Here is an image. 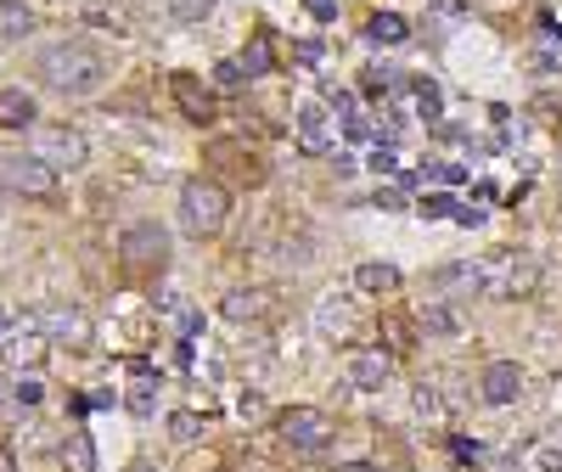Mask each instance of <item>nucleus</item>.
Instances as JSON below:
<instances>
[{"label": "nucleus", "mask_w": 562, "mask_h": 472, "mask_svg": "<svg viewBox=\"0 0 562 472\" xmlns=\"http://www.w3.org/2000/svg\"><path fill=\"white\" fill-rule=\"evenodd\" d=\"M34 74L57 90V97H97V90L108 85V57L97 52V45H85V40H52V45H40V57H34Z\"/></svg>", "instance_id": "f257e3e1"}, {"label": "nucleus", "mask_w": 562, "mask_h": 472, "mask_svg": "<svg viewBox=\"0 0 562 472\" xmlns=\"http://www.w3.org/2000/svg\"><path fill=\"white\" fill-rule=\"evenodd\" d=\"M231 220V198H225V186L209 180V175H192L180 186V231L186 236H198V243H209V236H220Z\"/></svg>", "instance_id": "f03ea898"}, {"label": "nucleus", "mask_w": 562, "mask_h": 472, "mask_svg": "<svg viewBox=\"0 0 562 472\" xmlns=\"http://www.w3.org/2000/svg\"><path fill=\"white\" fill-rule=\"evenodd\" d=\"M535 281H540V265L518 248H501L479 265V293L484 299H524V293H535Z\"/></svg>", "instance_id": "7ed1b4c3"}, {"label": "nucleus", "mask_w": 562, "mask_h": 472, "mask_svg": "<svg viewBox=\"0 0 562 472\" xmlns=\"http://www.w3.org/2000/svg\"><path fill=\"white\" fill-rule=\"evenodd\" d=\"M119 259L130 265V270H164L169 265V231L158 225V220H130L124 231H119Z\"/></svg>", "instance_id": "20e7f679"}, {"label": "nucleus", "mask_w": 562, "mask_h": 472, "mask_svg": "<svg viewBox=\"0 0 562 472\" xmlns=\"http://www.w3.org/2000/svg\"><path fill=\"white\" fill-rule=\"evenodd\" d=\"M276 434H281V445L288 450H299V456H310V450H326L333 445V416L326 411H315V405H293V411H281L276 416Z\"/></svg>", "instance_id": "39448f33"}, {"label": "nucleus", "mask_w": 562, "mask_h": 472, "mask_svg": "<svg viewBox=\"0 0 562 472\" xmlns=\"http://www.w3.org/2000/svg\"><path fill=\"white\" fill-rule=\"evenodd\" d=\"M0 192H12V198H57V169L40 164L34 153H7L0 158Z\"/></svg>", "instance_id": "423d86ee"}, {"label": "nucleus", "mask_w": 562, "mask_h": 472, "mask_svg": "<svg viewBox=\"0 0 562 472\" xmlns=\"http://www.w3.org/2000/svg\"><path fill=\"white\" fill-rule=\"evenodd\" d=\"M34 158L52 164L57 175H68V169H79L90 158V147H85L79 130H34Z\"/></svg>", "instance_id": "0eeeda50"}, {"label": "nucleus", "mask_w": 562, "mask_h": 472, "mask_svg": "<svg viewBox=\"0 0 562 472\" xmlns=\"http://www.w3.org/2000/svg\"><path fill=\"white\" fill-rule=\"evenodd\" d=\"M220 315L231 326H265L276 315V293L270 288H237V293H225L220 299Z\"/></svg>", "instance_id": "6e6552de"}, {"label": "nucleus", "mask_w": 562, "mask_h": 472, "mask_svg": "<svg viewBox=\"0 0 562 472\" xmlns=\"http://www.w3.org/2000/svg\"><path fill=\"white\" fill-rule=\"evenodd\" d=\"M479 394H484V405H512L524 394V371L512 360H490L484 377H479Z\"/></svg>", "instance_id": "1a4fd4ad"}, {"label": "nucleus", "mask_w": 562, "mask_h": 472, "mask_svg": "<svg viewBox=\"0 0 562 472\" xmlns=\"http://www.w3.org/2000/svg\"><path fill=\"white\" fill-rule=\"evenodd\" d=\"M315 333H321L326 344H338V338H349V333H355V310H349V293H326V299L315 304Z\"/></svg>", "instance_id": "9d476101"}, {"label": "nucleus", "mask_w": 562, "mask_h": 472, "mask_svg": "<svg viewBox=\"0 0 562 472\" xmlns=\"http://www.w3.org/2000/svg\"><path fill=\"white\" fill-rule=\"evenodd\" d=\"M40 333H45V338H57V344H68V349H85V344H90V321H85V310L63 304V310L45 315Z\"/></svg>", "instance_id": "9b49d317"}, {"label": "nucleus", "mask_w": 562, "mask_h": 472, "mask_svg": "<svg viewBox=\"0 0 562 472\" xmlns=\"http://www.w3.org/2000/svg\"><path fill=\"white\" fill-rule=\"evenodd\" d=\"M389 355L383 349H360V355H349V389H383L389 383Z\"/></svg>", "instance_id": "f8f14e48"}, {"label": "nucleus", "mask_w": 562, "mask_h": 472, "mask_svg": "<svg viewBox=\"0 0 562 472\" xmlns=\"http://www.w3.org/2000/svg\"><path fill=\"white\" fill-rule=\"evenodd\" d=\"M169 85H175V102L186 108V119H192V124H209V119H214V97H209L192 74H175Z\"/></svg>", "instance_id": "ddd939ff"}, {"label": "nucleus", "mask_w": 562, "mask_h": 472, "mask_svg": "<svg viewBox=\"0 0 562 472\" xmlns=\"http://www.w3.org/2000/svg\"><path fill=\"white\" fill-rule=\"evenodd\" d=\"M355 288H360V293H378V299L394 293V288H400V265H389V259H366V265L355 270Z\"/></svg>", "instance_id": "4468645a"}, {"label": "nucleus", "mask_w": 562, "mask_h": 472, "mask_svg": "<svg viewBox=\"0 0 562 472\" xmlns=\"http://www.w3.org/2000/svg\"><path fill=\"white\" fill-rule=\"evenodd\" d=\"M209 164H237V180H248V186H259L265 180V164L259 158H248L237 141H214L209 147Z\"/></svg>", "instance_id": "2eb2a0df"}, {"label": "nucleus", "mask_w": 562, "mask_h": 472, "mask_svg": "<svg viewBox=\"0 0 562 472\" xmlns=\"http://www.w3.org/2000/svg\"><path fill=\"white\" fill-rule=\"evenodd\" d=\"M34 119H40V108L29 90H0V130H29Z\"/></svg>", "instance_id": "dca6fc26"}, {"label": "nucleus", "mask_w": 562, "mask_h": 472, "mask_svg": "<svg viewBox=\"0 0 562 472\" xmlns=\"http://www.w3.org/2000/svg\"><path fill=\"white\" fill-rule=\"evenodd\" d=\"M40 29V12L23 0H0V40H29Z\"/></svg>", "instance_id": "f3484780"}, {"label": "nucleus", "mask_w": 562, "mask_h": 472, "mask_svg": "<svg viewBox=\"0 0 562 472\" xmlns=\"http://www.w3.org/2000/svg\"><path fill=\"white\" fill-rule=\"evenodd\" d=\"M45 333H18V338H7V366H18V371H34L40 360H45Z\"/></svg>", "instance_id": "a211bd4d"}, {"label": "nucleus", "mask_w": 562, "mask_h": 472, "mask_svg": "<svg viewBox=\"0 0 562 472\" xmlns=\"http://www.w3.org/2000/svg\"><path fill=\"white\" fill-rule=\"evenodd\" d=\"M434 293H479V265H445V270H434Z\"/></svg>", "instance_id": "6ab92c4d"}, {"label": "nucleus", "mask_w": 562, "mask_h": 472, "mask_svg": "<svg viewBox=\"0 0 562 472\" xmlns=\"http://www.w3.org/2000/svg\"><path fill=\"white\" fill-rule=\"evenodd\" d=\"M63 467H68V472H97V450H90V434H68Z\"/></svg>", "instance_id": "aec40b11"}, {"label": "nucleus", "mask_w": 562, "mask_h": 472, "mask_svg": "<svg viewBox=\"0 0 562 472\" xmlns=\"http://www.w3.org/2000/svg\"><path fill=\"white\" fill-rule=\"evenodd\" d=\"M405 34H411V23L400 12H378V18H371V40H378V45H405Z\"/></svg>", "instance_id": "412c9836"}, {"label": "nucleus", "mask_w": 562, "mask_h": 472, "mask_svg": "<svg viewBox=\"0 0 562 472\" xmlns=\"http://www.w3.org/2000/svg\"><path fill=\"white\" fill-rule=\"evenodd\" d=\"M422 326H428V333L456 338V333H461V315H450V304H428V310H422Z\"/></svg>", "instance_id": "4be33fe9"}, {"label": "nucleus", "mask_w": 562, "mask_h": 472, "mask_svg": "<svg viewBox=\"0 0 562 472\" xmlns=\"http://www.w3.org/2000/svg\"><path fill=\"white\" fill-rule=\"evenodd\" d=\"M270 63H276V57H270V45H265V40H248V52L237 57V68H243L248 79H259V74H270Z\"/></svg>", "instance_id": "5701e85b"}, {"label": "nucleus", "mask_w": 562, "mask_h": 472, "mask_svg": "<svg viewBox=\"0 0 562 472\" xmlns=\"http://www.w3.org/2000/svg\"><path fill=\"white\" fill-rule=\"evenodd\" d=\"M198 434H203V422H198L192 411H175V416H169V439H175V445H192Z\"/></svg>", "instance_id": "b1692460"}, {"label": "nucleus", "mask_w": 562, "mask_h": 472, "mask_svg": "<svg viewBox=\"0 0 562 472\" xmlns=\"http://www.w3.org/2000/svg\"><path fill=\"white\" fill-rule=\"evenodd\" d=\"M214 12V0H169V18L175 23H203Z\"/></svg>", "instance_id": "393cba45"}, {"label": "nucleus", "mask_w": 562, "mask_h": 472, "mask_svg": "<svg viewBox=\"0 0 562 472\" xmlns=\"http://www.w3.org/2000/svg\"><path fill=\"white\" fill-rule=\"evenodd\" d=\"M416 416H445V400L434 383H416Z\"/></svg>", "instance_id": "a878e982"}, {"label": "nucleus", "mask_w": 562, "mask_h": 472, "mask_svg": "<svg viewBox=\"0 0 562 472\" xmlns=\"http://www.w3.org/2000/svg\"><path fill=\"white\" fill-rule=\"evenodd\" d=\"M237 416L248 422V428H254V422H265V394H254V389H248V394L237 400Z\"/></svg>", "instance_id": "bb28decb"}, {"label": "nucleus", "mask_w": 562, "mask_h": 472, "mask_svg": "<svg viewBox=\"0 0 562 472\" xmlns=\"http://www.w3.org/2000/svg\"><path fill=\"white\" fill-rule=\"evenodd\" d=\"M12 400H18L23 411H34V405H40V383H34V377H23V383L12 389Z\"/></svg>", "instance_id": "cd10ccee"}, {"label": "nucleus", "mask_w": 562, "mask_h": 472, "mask_svg": "<svg viewBox=\"0 0 562 472\" xmlns=\"http://www.w3.org/2000/svg\"><path fill=\"white\" fill-rule=\"evenodd\" d=\"M214 79H220V85H225V90H237V85H243V79H248V74H243V68H237V63H220V68H214Z\"/></svg>", "instance_id": "c85d7f7f"}, {"label": "nucleus", "mask_w": 562, "mask_h": 472, "mask_svg": "<svg viewBox=\"0 0 562 472\" xmlns=\"http://www.w3.org/2000/svg\"><path fill=\"white\" fill-rule=\"evenodd\" d=\"M130 411H140V416L153 411V383H147V377H140V383H135V400H130Z\"/></svg>", "instance_id": "c756f323"}, {"label": "nucleus", "mask_w": 562, "mask_h": 472, "mask_svg": "<svg viewBox=\"0 0 562 472\" xmlns=\"http://www.w3.org/2000/svg\"><path fill=\"white\" fill-rule=\"evenodd\" d=\"M304 7H310V18H321V23H333V18H338L333 0H304Z\"/></svg>", "instance_id": "7c9ffc66"}, {"label": "nucleus", "mask_w": 562, "mask_h": 472, "mask_svg": "<svg viewBox=\"0 0 562 472\" xmlns=\"http://www.w3.org/2000/svg\"><path fill=\"white\" fill-rule=\"evenodd\" d=\"M422 214H450V198H422Z\"/></svg>", "instance_id": "2f4dec72"}, {"label": "nucleus", "mask_w": 562, "mask_h": 472, "mask_svg": "<svg viewBox=\"0 0 562 472\" xmlns=\"http://www.w3.org/2000/svg\"><path fill=\"white\" fill-rule=\"evenodd\" d=\"M540 461H546V467H551V472H562V450H546V456H540Z\"/></svg>", "instance_id": "473e14b6"}, {"label": "nucleus", "mask_w": 562, "mask_h": 472, "mask_svg": "<svg viewBox=\"0 0 562 472\" xmlns=\"http://www.w3.org/2000/svg\"><path fill=\"white\" fill-rule=\"evenodd\" d=\"M0 472H18V461H12V450H0Z\"/></svg>", "instance_id": "72a5a7b5"}, {"label": "nucleus", "mask_w": 562, "mask_h": 472, "mask_svg": "<svg viewBox=\"0 0 562 472\" xmlns=\"http://www.w3.org/2000/svg\"><path fill=\"white\" fill-rule=\"evenodd\" d=\"M0 333H7V315H0Z\"/></svg>", "instance_id": "f704fd0d"}]
</instances>
